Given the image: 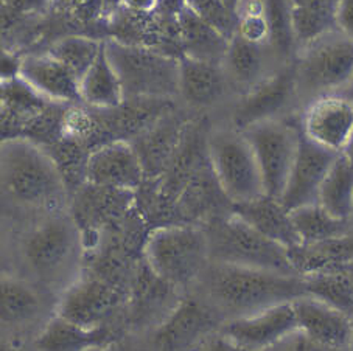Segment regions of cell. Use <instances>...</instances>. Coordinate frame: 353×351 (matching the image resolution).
<instances>
[{"mask_svg": "<svg viewBox=\"0 0 353 351\" xmlns=\"http://www.w3.org/2000/svg\"><path fill=\"white\" fill-rule=\"evenodd\" d=\"M0 187L3 202L16 210L38 217L65 211L69 189L57 160L28 138L2 140Z\"/></svg>", "mask_w": 353, "mask_h": 351, "instance_id": "1", "label": "cell"}, {"mask_svg": "<svg viewBox=\"0 0 353 351\" xmlns=\"http://www.w3.org/2000/svg\"><path fill=\"white\" fill-rule=\"evenodd\" d=\"M198 284L203 288L201 297L215 308L224 322L308 295L301 275L212 262Z\"/></svg>", "mask_w": 353, "mask_h": 351, "instance_id": "2", "label": "cell"}, {"mask_svg": "<svg viewBox=\"0 0 353 351\" xmlns=\"http://www.w3.org/2000/svg\"><path fill=\"white\" fill-rule=\"evenodd\" d=\"M21 257L32 277L47 289L69 286L70 270L83 266L81 230L70 213L38 217L21 237Z\"/></svg>", "mask_w": 353, "mask_h": 351, "instance_id": "3", "label": "cell"}, {"mask_svg": "<svg viewBox=\"0 0 353 351\" xmlns=\"http://www.w3.org/2000/svg\"><path fill=\"white\" fill-rule=\"evenodd\" d=\"M145 262L182 292L198 284L210 263L209 240L203 226L172 224L150 230L143 246Z\"/></svg>", "mask_w": 353, "mask_h": 351, "instance_id": "4", "label": "cell"}, {"mask_svg": "<svg viewBox=\"0 0 353 351\" xmlns=\"http://www.w3.org/2000/svg\"><path fill=\"white\" fill-rule=\"evenodd\" d=\"M103 42L126 100H173L179 96L181 58L117 39Z\"/></svg>", "mask_w": 353, "mask_h": 351, "instance_id": "5", "label": "cell"}, {"mask_svg": "<svg viewBox=\"0 0 353 351\" xmlns=\"http://www.w3.org/2000/svg\"><path fill=\"white\" fill-rule=\"evenodd\" d=\"M203 227L209 240L212 263L299 275L290 262L288 249L265 238L236 215L218 216Z\"/></svg>", "mask_w": 353, "mask_h": 351, "instance_id": "6", "label": "cell"}, {"mask_svg": "<svg viewBox=\"0 0 353 351\" xmlns=\"http://www.w3.org/2000/svg\"><path fill=\"white\" fill-rule=\"evenodd\" d=\"M296 75L297 94H307L312 100L341 92L353 78V39L336 30L301 48Z\"/></svg>", "mask_w": 353, "mask_h": 351, "instance_id": "7", "label": "cell"}, {"mask_svg": "<svg viewBox=\"0 0 353 351\" xmlns=\"http://www.w3.org/2000/svg\"><path fill=\"white\" fill-rule=\"evenodd\" d=\"M207 153L218 184L232 204L265 195L263 180L251 145L236 129H220L207 136Z\"/></svg>", "mask_w": 353, "mask_h": 351, "instance_id": "8", "label": "cell"}, {"mask_svg": "<svg viewBox=\"0 0 353 351\" xmlns=\"http://www.w3.org/2000/svg\"><path fill=\"white\" fill-rule=\"evenodd\" d=\"M126 290L81 270L74 281L59 294L54 314L84 328L125 323L128 306Z\"/></svg>", "mask_w": 353, "mask_h": 351, "instance_id": "9", "label": "cell"}, {"mask_svg": "<svg viewBox=\"0 0 353 351\" xmlns=\"http://www.w3.org/2000/svg\"><path fill=\"white\" fill-rule=\"evenodd\" d=\"M243 136L254 151L263 180L265 195L280 199L296 157L299 122L288 123L280 118L268 120L243 131Z\"/></svg>", "mask_w": 353, "mask_h": 351, "instance_id": "10", "label": "cell"}, {"mask_svg": "<svg viewBox=\"0 0 353 351\" xmlns=\"http://www.w3.org/2000/svg\"><path fill=\"white\" fill-rule=\"evenodd\" d=\"M223 317L201 295L185 294L170 316L153 330L157 351H194L207 337L220 331Z\"/></svg>", "mask_w": 353, "mask_h": 351, "instance_id": "11", "label": "cell"}, {"mask_svg": "<svg viewBox=\"0 0 353 351\" xmlns=\"http://www.w3.org/2000/svg\"><path fill=\"white\" fill-rule=\"evenodd\" d=\"M173 284L163 280L142 257L136 264L128 295L125 323L130 332L153 331L184 297Z\"/></svg>", "mask_w": 353, "mask_h": 351, "instance_id": "12", "label": "cell"}, {"mask_svg": "<svg viewBox=\"0 0 353 351\" xmlns=\"http://www.w3.org/2000/svg\"><path fill=\"white\" fill-rule=\"evenodd\" d=\"M297 95L296 59L272 72L241 95L232 114V126L246 131L254 125L276 120Z\"/></svg>", "mask_w": 353, "mask_h": 351, "instance_id": "13", "label": "cell"}, {"mask_svg": "<svg viewBox=\"0 0 353 351\" xmlns=\"http://www.w3.org/2000/svg\"><path fill=\"white\" fill-rule=\"evenodd\" d=\"M136 209V191L106 189L84 182L74 193L70 215L81 233H111L119 230Z\"/></svg>", "mask_w": 353, "mask_h": 351, "instance_id": "14", "label": "cell"}, {"mask_svg": "<svg viewBox=\"0 0 353 351\" xmlns=\"http://www.w3.org/2000/svg\"><path fill=\"white\" fill-rule=\"evenodd\" d=\"M220 331L248 350L268 351L299 332V325L293 301H287L251 316L226 320Z\"/></svg>", "mask_w": 353, "mask_h": 351, "instance_id": "15", "label": "cell"}, {"mask_svg": "<svg viewBox=\"0 0 353 351\" xmlns=\"http://www.w3.org/2000/svg\"><path fill=\"white\" fill-rule=\"evenodd\" d=\"M299 123L310 140L341 154L353 134V103L343 94L316 96L307 105Z\"/></svg>", "mask_w": 353, "mask_h": 351, "instance_id": "16", "label": "cell"}, {"mask_svg": "<svg viewBox=\"0 0 353 351\" xmlns=\"http://www.w3.org/2000/svg\"><path fill=\"white\" fill-rule=\"evenodd\" d=\"M339 154L316 145L303 134L299 123V142L296 157L288 176V182L280 201L285 209L293 211L303 205L318 202L321 185L328 169Z\"/></svg>", "mask_w": 353, "mask_h": 351, "instance_id": "17", "label": "cell"}, {"mask_svg": "<svg viewBox=\"0 0 353 351\" xmlns=\"http://www.w3.org/2000/svg\"><path fill=\"white\" fill-rule=\"evenodd\" d=\"M147 180L142 162L131 142L114 140L90 151L86 182L106 189L137 191Z\"/></svg>", "mask_w": 353, "mask_h": 351, "instance_id": "18", "label": "cell"}, {"mask_svg": "<svg viewBox=\"0 0 353 351\" xmlns=\"http://www.w3.org/2000/svg\"><path fill=\"white\" fill-rule=\"evenodd\" d=\"M192 122L193 120L185 114L170 109L153 125L132 138L131 145L142 162L147 179H157L165 173Z\"/></svg>", "mask_w": 353, "mask_h": 351, "instance_id": "19", "label": "cell"}, {"mask_svg": "<svg viewBox=\"0 0 353 351\" xmlns=\"http://www.w3.org/2000/svg\"><path fill=\"white\" fill-rule=\"evenodd\" d=\"M130 336L126 325L112 323L99 328H84L53 314L34 337L38 351H94Z\"/></svg>", "mask_w": 353, "mask_h": 351, "instance_id": "20", "label": "cell"}, {"mask_svg": "<svg viewBox=\"0 0 353 351\" xmlns=\"http://www.w3.org/2000/svg\"><path fill=\"white\" fill-rule=\"evenodd\" d=\"M299 332L321 347L349 351L353 339V320L336 308L303 295L293 301Z\"/></svg>", "mask_w": 353, "mask_h": 351, "instance_id": "21", "label": "cell"}, {"mask_svg": "<svg viewBox=\"0 0 353 351\" xmlns=\"http://www.w3.org/2000/svg\"><path fill=\"white\" fill-rule=\"evenodd\" d=\"M19 78L54 105H80V80L50 53L22 58ZM83 105V103H81Z\"/></svg>", "mask_w": 353, "mask_h": 351, "instance_id": "22", "label": "cell"}, {"mask_svg": "<svg viewBox=\"0 0 353 351\" xmlns=\"http://www.w3.org/2000/svg\"><path fill=\"white\" fill-rule=\"evenodd\" d=\"M176 28L182 50L181 56L223 65L230 38L201 17L184 0H181L176 10Z\"/></svg>", "mask_w": 353, "mask_h": 351, "instance_id": "23", "label": "cell"}, {"mask_svg": "<svg viewBox=\"0 0 353 351\" xmlns=\"http://www.w3.org/2000/svg\"><path fill=\"white\" fill-rule=\"evenodd\" d=\"M232 213L285 249L301 244L291 211L277 198L261 195L251 201L232 204Z\"/></svg>", "mask_w": 353, "mask_h": 351, "instance_id": "24", "label": "cell"}, {"mask_svg": "<svg viewBox=\"0 0 353 351\" xmlns=\"http://www.w3.org/2000/svg\"><path fill=\"white\" fill-rule=\"evenodd\" d=\"M223 65L181 56L179 96L194 109L216 105L229 89Z\"/></svg>", "mask_w": 353, "mask_h": 351, "instance_id": "25", "label": "cell"}, {"mask_svg": "<svg viewBox=\"0 0 353 351\" xmlns=\"http://www.w3.org/2000/svg\"><path fill=\"white\" fill-rule=\"evenodd\" d=\"M290 262L301 277L353 269V235L321 241L313 244H299L288 249Z\"/></svg>", "mask_w": 353, "mask_h": 351, "instance_id": "26", "label": "cell"}, {"mask_svg": "<svg viewBox=\"0 0 353 351\" xmlns=\"http://www.w3.org/2000/svg\"><path fill=\"white\" fill-rule=\"evenodd\" d=\"M44 312V300L38 288L26 278L3 274L0 280V320L8 328H26Z\"/></svg>", "mask_w": 353, "mask_h": 351, "instance_id": "27", "label": "cell"}, {"mask_svg": "<svg viewBox=\"0 0 353 351\" xmlns=\"http://www.w3.org/2000/svg\"><path fill=\"white\" fill-rule=\"evenodd\" d=\"M268 53H271V50L266 45L251 44L241 39L239 34H234L223 61V70L230 86L240 89L243 95L255 84L265 80L270 75L265 74Z\"/></svg>", "mask_w": 353, "mask_h": 351, "instance_id": "28", "label": "cell"}, {"mask_svg": "<svg viewBox=\"0 0 353 351\" xmlns=\"http://www.w3.org/2000/svg\"><path fill=\"white\" fill-rule=\"evenodd\" d=\"M80 96L84 106L97 111L119 107L126 100L120 78L106 54L105 42L100 56L80 80Z\"/></svg>", "mask_w": 353, "mask_h": 351, "instance_id": "29", "label": "cell"}, {"mask_svg": "<svg viewBox=\"0 0 353 351\" xmlns=\"http://www.w3.org/2000/svg\"><path fill=\"white\" fill-rule=\"evenodd\" d=\"M297 48L336 32V10L339 0H288ZM299 53V52H297Z\"/></svg>", "mask_w": 353, "mask_h": 351, "instance_id": "30", "label": "cell"}, {"mask_svg": "<svg viewBox=\"0 0 353 351\" xmlns=\"http://www.w3.org/2000/svg\"><path fill=\"white\" fill-rule=\"evenodd\" d=\"M318 204L344 221L353 217V163L339 154L321 185Z\"/></svg>", "mask_w": 353, "mask_h": 351, "instance_id": "31", "label": "cell"}, {"mask_svg": "<svg viewBox=\"0 0 353 351\" xmlns=\"http://www.w3.org/2000/svg\"><path fill=\"white\" fill-rule=\"evenodd\" d=\"M291 217L301 238V244L321 243V241L339 238L350 233V221L339 220L330 215L318 202L293 210Z\"/></svg>", "mask_w": 353, "mask_h": 351, "instance_id": "32", "label": "cell"}, {"mask_svg": "<svg viewBox=\"0 0 353 351\" xmlns=\"http://www.w3.org/2000/svg\"><path fill=\"white\" fill-rule=\"evenodd\" d=\"M310 297L336 308L353 320V269L302 277Z\"/></svg>", "mask_w": 353, "mask_h": 351, "instance_id": "33", "label": "cell"}, {"mask_svg": "<svg viewBox=\"0 0 353 351\" xmlns=\"http://www.w3.org/2000/svg\"><path fill=\"white\" fill-rule=\"evenodd\" d=\"M266 21L270 27V39L268 48L272 56L282 59L283 64L293 63L297 52V42L294 36L293 21H291V10L288 0H265Z\"/></svg>", "mask_w": 353, "mask_h": 351, "instance_id": "34", "label": "cell"}, {"mask_svg": "<svg viewBox=\"0 0 353 351\" xmlns=\"http://www.w3.org/2000/svg\"><path fill=\"white\" fill-rule=\"evenodd\" d=\"M103 50V41L94 39L90 36L69 34L54 41L47 53H50L54 59L64 64L78 80L86 75V72L92 67L97 58Z\"/></svg>", "mask_w": 353, "mask_h": 351, "instance_id": "35", "label": "cell"}, {"mask_svg": "<svg viewBox=\"0 0 353 351\" xmlns=\"http://www.w3.org/2000/svg\"><path fill=\"white\" fill-rule=\"evenodd\" d=\"M184 2L228 38H232L235 34L236 16L226 7L223 0H184Z\"/></svg>", "mask_w": 353, "mask_h": 351, "instance_id": "36", "label": "cell"}, {"mask_svg": "<svg viewBox=\"0 0 353 351\" xmlns=\"http://www.w3.org/2000/svg\"><path fill=\"white\" fill-rule=\"evenodd\" d=\"M235 34H239L241 39L251 42V44L268 47L270 27H268V21H266V11L263 14L236 17Z\"/></svg>", "mask_w": 353, "mask_h": 351, "instance_id": "37", "label": "cell"}, {"mask_svg": "<svg viewBox=\"0 0 353 351\" xmlns=\"http://www.w3.org/2000/svg\"><path fill=\"white\" fill-rule=\"evenodd\" d=\"M50 3L52 0H2V8L3 13L7 11L8 14L27 16L39 13Z\"/></svg>", "mask_w": 353, "mask_h": 351, "instance_id": "38", "label": "cell"}, {"mask_svg": "<svg viewBox=\"0 0 353 351\" xmlns=\"http://www.w3.org/2000/svg\"><path fill=\"white\" fill-rule=\"evenodd\" d=\"M194 351H252V350L241 347V345L234 342L232 339L224 336L221 331H216L212 336L207 337L205 341L201 343ZM268 351H271V350H268Z\"/></svg>", "mask_w": 353, "mask_h": 351, "instance_id": "39", "label": "cell"}, {"mask_svg": "<svg viewBox=\"0 0 353 351\" xmlns=\"http://www.w3.org/2000/svg\"><path fill=\"white\" fill-rule=\"evenodd\" d=\"M271 351H333V350L321 347V345L307 339L302 332H296V334H293L291 337L285 339V341L282 343H279L277 347L271 348Z\"/></svg>", "mask_w": 353, "mask_h": 351, "instance_id": "40", "label": "cell"}, {"mask_svg": "<svg viewBox=\"0 0 353 351\" xmlns=\"http://www.w3.org/2000/svg\"><path fill=\"white\" fill-rule=\"evenodd\" d=\"M336 27L347 38L353 39V0H339L338 2Z\"/></svg>", "mask_w": 353, "mask_h": 351, "instance_id": "41", "label": "cell"}, {"mask_svg": "<svg viewBox=\"0 0 353 351\" xmlns=\"http://www.w3.org/2000/svg\"><path fill=\"white\" fill-rule=\"evenodd\" d=\"M128 10L134 11V13H151L157 8L159 0H121Z\"/></svg>", "mask_w": 353, "mask_h": 351, "instance_id": "42", "label": "cell"}, {"mask_svg": "<svg viewBox=\"0 0 353 351\" xmlns=\"http://www.w3.org/2000/svg\"><path fill=\"white\" fill-rule=\"evenodd\" d=\"M94 351H142V350H140L136 343L131 342L126 336L125 339H121V341L109 345V347H106V348H99Z\"/></svg>", "mask_w": 353, "mask_h": 351, "instance_id": "43", "label": "cell"}, {"mask_svg": "<svg viewBox=\"0 0 353 351\" xmlns=\"http://www.w3.org/2000/svg\"><path fill=\"white\" fill-rule=\"evenodd\" d=\"M341 154H344L347 159H349L352 163H353V134H352V137H350V140H349V143H347V147L344 148V151Z\"/></svg>", "mask_w": 353, "mask_h": 351, "instance_id": "44", "label": "cell"}, {"mask_svg": "<svg viewBox=\"0 0 353 351\" xmlns=\"http://www.w3.org/2000/svg\"><path fill=\"white\" fill-rule=\"evenodd\" d=\"M338 94H343L344 96H347V98H349L353 103V78L350 80V83L347 84V86L343 90H341V92H338Z\"/></svg>", "mask_w": 353, "mask_h": 351, "instance_id": "45", "label": "cell"}, {"mask_svg": "<svg viewBox=\"0 0 353 351\" xmlns=\"http://www.w3.org/2000/svg\"><path fill=\"white\" fill-rule=\"evenodd\" d=\"M223 2L226 3V7L236 16V8H239V5H240L241 0H223Z\"/></svg>", "mask_w": 353, "mask_h": 351, "instance_id": "46", "label": "cell"}, {"mask_svg": "<svg viewBox=\"0 0 353 351\" xmlns=\"http://www.w3.org/2000/svg\"><path fill=\"white\" fill-rule=\"evenodd\" d=\"M2 351H22L19 350V347L17 345H13L11 342H7V343H2Z\"/></svg>", "mask_w": 353, "mask_h": 351, "instance_id": "47", "label": "cell"}, {"mask_svg": "<svg viewBox=\"0 0 353 351\" xmlns=\"http://www.w3.org/2000/svg\"><path fill=\"white\" fill-rule=\"evenodd\" d=\"M349 351H353V339H352V342H350V347H349Z\"/></svg>", "mask_w": 353, "mask_h": 351, "instance_id": "48", "label": "cell"}, {"mask_svg": "<svg viewBox=\"0 0 353 351\" xmlns=\"http://www.w3.org/2000/svg\"><path fill=\"white\" fill-rule=\"evenodd\" d=\"M352 220H353V217H352Z\"/></svg>", "mask_w": 353, "mask_h": 351, "instance_id": "49", "label": "cell"}]
</instances>
